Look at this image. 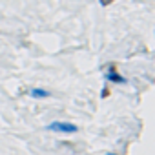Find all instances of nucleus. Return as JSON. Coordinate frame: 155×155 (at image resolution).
Returning <instances> with one entry per match:
<instances>
[{
  "label": "nucleus",
  "instance_id": "nucleus-1",
  "mask_svg": "<svg viewBox=\"0 0 155 155\" xmlns=\"http://www.w3.org/2000/svg\"><path fill=\"white\" fill-rule=\"evenodd\" d=\"M46 130L58 131V133H77L79 131V126L73 124V122H66V120H53L46 126Z\"/></svg>",
  "mask_w": 155,
  "mask_h": 155
},
{
  "label": "nucleus",
  "instance_id": "nucleus-2",
  "mask_svg": "<svg viewBox=\"0 0 155 155\" xmlns=\"http://www.w3.org/2000/svg\"><path fill=\"white\" fill-rule=\"evenodd\" d=\"M106 81H110L111 84H126V79L115 69V68H110L106 71Z\"/></svg>",
  "mask_w": 155,
  "mask_h": 155
},
{
  "label": "nucleus",
  "instance_id": "nucleus-3",
  "mask_svg": "<svg viewBox=\"0 0 155 155\" xmlns=\"http://www.w3.org/2000/svg\"><path fill=\"white\" fill-rule=\"evenodd\" d=\"M51 93L48 91V90H44V88H33V90H29V97L31 99H48Z\"/></svg>",
  "mask_w": 155,
  "mask_h": 155
},
{
  "label": "nucleus",
  "instance_id": "nucleus-4",
  "mask_svg": "<svg viewBox=\"0 0 155 155\" xmlns=\"http://www.w3.org/2000/svg\"><path fill=\"white\" fill-rule=\"evenodd\" d=\"M111 2H113V0H101L102 6H108V4H111Z\"/></svg>",
  "mask_w": 155,
  "mask_h": 155
},
{
  "label": "nucleus",
  "instance_id": "nucleus-5",
  "mask_svg": "<svg viewBox=\"0 0 155 155\" xmlns=\"http://www.w3.org/2000/svg\"><path fill=\"white\" fill-rule=\"evenodd\" d=\"M108 155H119V153H108Z\"/></svg>",
  "mask_w": 155,
  "mask_h": 155
}]
</instances>
